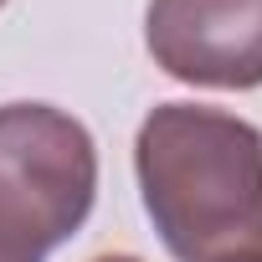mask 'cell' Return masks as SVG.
Instances as JSON below:
<instances>
[{"mask_svg":"<svg viewBox=\"0 0 262 262\" xmlns=\"http://www.w3.org/2000/svg\"><path fill=\"white\" fill-rule=\"evenodd\" d=\"M144 211L175 262L262 257V128L211 103H160L134 139Z\"/></svg>","mask_w":262,"mask_h":262,"instance_id":"obj_1","label":"cell"},{"mask_svg":"<svg viewBox=\"0 0 262 262\" xmlns=\"http://www.w3.org/2000/svg\"><path fill=\"white\" fill-rule=\"evenodd\" d=\"M144 47L190 88H262V0H149Z\"/></svg>","mask_w":262,"mask_h":262,"instance_id":"obj_3","label":"cell"},{"mask_svg":"<svg viewBox=\"0 0 262 262\" xmlns=\"http://www.w3.org/2000/svg\"><path fill=\"white\" fill-rule=\"evenodd\" d=\"M0 6H6V0H0Z\"/></svg>","mask_w":262,"mask_h":262,"instance_id":"obj_6","label":"cell"},{"mask_svg":"<svg viewBox=\"0 0 262 262\" xmlns=\"http://www.w3.org/2000/svg\"><path fill=\"white\" fill-rule=\"evenodd\" d=\"M93 262H139V257H128V252H108V257H93Z\"/></svg>","mask_w":262,"mask_h":262,"instance_id":"obj_4","label":"cell"},{"mask_svg":"<svg viewBox=\"0 0 262 262\" xmlns=\"http://www.w3.org/2000/svg\"><path fill=\"white\" fill-rule=\"evenodd\" d=\"M236 262H262V257H236Z\"/></svg>","mask_w":262,"mask_h":262,"instance_id":"obj_5","label":"cell"},{"mask_svg":"<svg viewBox=\"0 0 262 262\" xmlns=\"http://www.w3.org/2000/svg\"><path fill=\"white\" fill-rule=\"evenodd\" d=\"M98 201V144L52 103H0V262H47Z\"/></svg>","mask_w":262,"mask_h":262,"instance_id":"obj_2","label":"cell"}]
</instances>
